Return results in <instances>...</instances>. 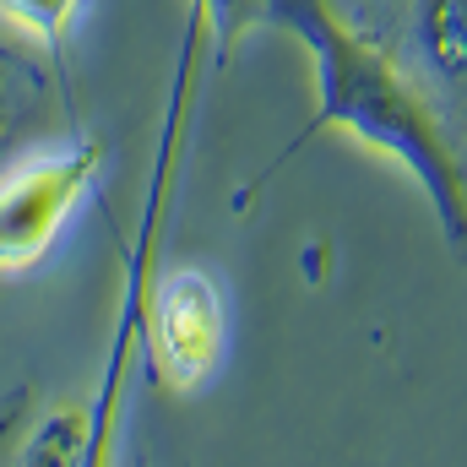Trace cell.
<instances>
[{"mask_svg": "<svg viewBox=\"0 0 467 467\" xmlns=\"http://www.w3.org/2000/svg\"><path fill=\"white\" fill-rule=\"evenodd\" d=\"M402 60L446 119L467 125V0H402Z\"/></svg>", "mask_w": 467, "mask_h": 467, "instance_id": "obj_4", "label": "cell"}, {"mask_svg": "<svg viewBox=\"0 0 467 467\" xmlns=\"http://www.w3.org/2000/svg\"><path fill=\"white\" fill-rule=\"evenodd\" d=\"M255 22L299 38V49L310 55V77H316V115L261 169L255 185H266L316 136L343 130L364 152L397 163L424 191L446 244L467 261V169L451 119L424 93L413 66L391 55L380 38H369L358 22H348L337 0H261Z\"/></svg>", "mask_w": 467, "mask_h": 467, "instance_id": "obj_1", "label": "cell"}, {"mask_svg": "<svg viewBox=\"0 0 467 467\" xmlns=\"http://www.w3.org/2000/svg\"><path fill=\"white\" fill-rule=\"evenodd\" d=\"M77 5H82V0H0V16H5L16 33H27L33 44L60 49V44H66V27H71V16H77Z\"/></svg>", "mask_w": 467, "mask_h": 467, "instance_id": "obj_6", "label": "cell"}, {"mask_svg": "<svg viewBox=\"0 0 467 467\" xmlns=\"http://www.w3.org/2000/svg\"><path fill=\"white\" fill-rule=\"evenodd\" d=\"M104 158V141H71L0 174V272H27L60 239L82 196L99 185Z\"/></svg>", "mask_w": 467, "mask_h": 467, "instance_id": "obj_2", "label": "cell"}, {"mask_svg": "<svg viewBox=\"0 0 467 467\" xmlns=\"http://www.w3.org/2000/svg\"><path fill=\"white\" fill-rule=\"evenodd\" d=\"M130 332H141L147 364L169 391H191L218 364V343H223L218 288L202 272H169V277L147 283Z\"/></svg>", "mask_w": 467, "mask_h": 467, "instance_id": "obj_3", "label": "cell"}, {"mask_svg": "<svg viewBox=\"0 0 467 467\" xmlns=\"http://www.w3.org/2000/svg\"><path fill=\"white\" fill-rule=\"evenodd\" d=\"M27 88H33V77L22 71V60L0 49V136H11V119H16V93H27ZM0 147H5V141H0Z\"/></svg>", "mask_w": 467, "mask_h": 467, "instance_id": "obj_7", "label": "cell"}, {"mask_svg": "<svg viewBox=\"0 0 467 467\" xmlns=\"http://www.w3.org/2000/svg\"><path fill=\"white\" fill-rule=\"evenodd\" d=\"M27 462H88L93 457V419L88 408H60L55 419H44V430H33L22 441Z\"/></svg>", "mask_w": 467, "mask_h": 467, "instance_id": "obj_5", "label": "cell"}]
</instances>
